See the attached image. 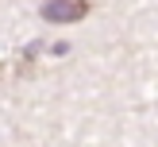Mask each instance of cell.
I'll return each instance as SVG.
<instances>
[{
	"label": "cell",
	"instance_id": "1",
	"mask_svg": "<svg viewBox=\"0 0 158 147\" xmlns=\"http://www.w3.org/2000/svg\"><path fill=\"white\" fill-rule=\"evenodd\" d=\"M89 0H43L39 4V15H43L46 23H77L89 15Z\"/></svg>",
	"mask_w": 158,
	"mask_h": 147
}]
</instances>
